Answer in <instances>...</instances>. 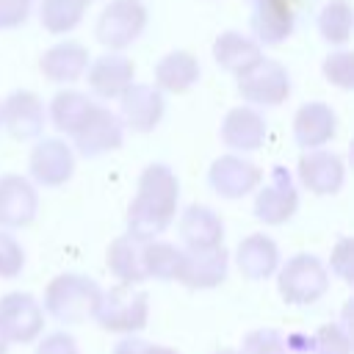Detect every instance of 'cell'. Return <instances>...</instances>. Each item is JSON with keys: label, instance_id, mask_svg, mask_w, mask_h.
<instances>
[{"label": "cell", "instance_id": "obj_26", "mask_svg": "<svg viewBox=\"0 0 354 354\" xmlns=\"http://www.w3.org/2000/svg\"><path fill=\"white\" fill-rule=\"evenodd\" d=\"M196 80H199V61H196L191 53H185V50H171V53H166V55L155 64V83H158V91L166 88V91L183 94V91H188Z\"/></svg>", "mask_w": 354, "mask_h": 354}, {"label": "cell", "instance_id": "obj_10", "mask_svg": "<svg viewBox=\"0 0 354 354\" xmlns=\"http://www.w3.org/2000/svg\"><path fill=\"white\" fill-rule=\"evenodd\" d=\"M36 210H39V196L30 180L19 174L0 177V227L3 230L28 227L36 218Z\"/></svg>", "mask_w": 354, "mask_h": 354}, {"label": "cell", "instance_id": "obj_13", "mask_svg": "<svg viewBox=\"0 0 354 354\" xmlns=\"http://www.w3.org/2000/svg\"><path fill=\"white\" fill-rule=\"evenodd\" d=\"M122 144V119L102 105H94L83 127L75 133V147L86 158H97Z\"/></svg>", "mask_w": 354, "mask_h": 354}, {"label": "cell", "instance_id": "obj_32", "mask_svg": "<svg viewBox=\"0 0 354 354\" xmlns=\"http://www.w3.org/2000/svg\"><path fill=\"white\" fill-rule=\"evenodd\" d=\"M238 351L241 354H293L288 346V337L279 329H268V326L246 332Z\"/></svg>", "mask_w": 354, "mask_h": 354}, {"label": "cell", "instance_id": "obj_3", "mask_svg": "<svg viewBox=\"0 0 354 354\" xmlns=\"http://www.w3.org/2000/svg\"><path fill=\"white\" fill-rule=\"evenodd\" d=\"M94 321L105 332L124 335V337L136 335L149 321V296L130 285H113V288L102 290Z\"/></svg>", "mask_w": 354, "mask_h": 354}, {"label": "cell", "instance_id": "obj_12", "mask_svg": "<svg viewBox=\"0 0 354 354\" xmlns=\"http://www.w3.org/2000/svg\"><path fill=\"white\" fill-rule=\"evenodd\" d=\"M0 124L17 138H36L44 130V102L33 91H14L0 105Z\"/></svg>", "mask_w": 354, "mask_h": 354}, {"label": "cell", "instance_id": "obj_37", "mask_svg": "<svg viewBox=\"0 0 354 354\" xmlns=\"http://www.w3.org/2000/svg\"><path fill=\"white\" fill-rule=\"evenodd\" d=\"M113 354H180V351L177 348H169V346L149 343V340L136 337V335H127V337H122L113 346Z\"/></svg>", "mask_w": 354, "mask_h": 354}, {"label": "cell", "instance_id": "obj_4", "mask_svg": "<svg viewBox=\"0 0 354 354\" xmlns=\"http://www.w3.org/2000/svg\"><path fill=\"white\" fill-rule=\"evenodd\" d=\"M277 288L288 304H315L329 290V271L315 254H293L277 268Z\"/></svg>", "mask_w": 354, "mask_h": 354}, {"label": "cell", "instance_id": "obj_19", "mask_svg": "<svg viewBox=\"0 0 354 354\" xmlns=\"http://www.w3.org/2000/svg\"><path fill=\"white\" fill-rule=\"evenodd\" d=\"M266 119L254 108H232L221 122V141L238 152H254L266 141Z\"/></svg>", "mask_w": 354, "mask_h": 354}, {"label": "cell", "instance_id": "obj_8", "mask_svg": "<svg viewBox=\"0 0 354 354\" xmlns=\"http://www.w3.org/2000/svg\"><path fill=\"white\" fill-rule=\"evenodd\" d=\"M227 268H230V254L224 246L183 249L180 268H177L174 279L191 290H207V288H216L227 279Z\"/></svg>", "mask_w": 354, "mask_h": 354}, {"label": "cell", "instance_id": "obj_39", "mask_svg": "<svg viewBox=\"0 0 354 354\" xmlns=\"http://www.w3.org/2000/svg\"><path fill=\"white\" fill-rule=\"evenodd\" d=\"M213 354H241L238 348H218V351H213Z\"/></svg>", "mask_w": 354, "mask_h": 354}, {"label": "cell", "instance_id": "obj_38", "mask_svg": "<svg viewBox=\"0 0 354 354\" xmlns=\"http://www.w3.org/2000/svg\"><path fill=\"white\" fill-rule=\"evenodd\" d=\"M30 14V0H0V30L19 28Z\"/></svg>", "mask_w": 354, "mask_h": 354}, {"label": "cell", "instance_id": "obj_1", "mask_svg": "<svg viewBox=\"0 0 354 354\" xmlns=\"http://www.w3.org/2000/svg\"><path fill=\"white\" fill-rule=\"evenodd\" d=\"M180 183L166 163H149L138 177V191L127 207V232L130 238L147 243L158 241L169 230L177 213Z\"/></svg>", "mask_w": 354, "mask_h": 354}, {"label": "cell", "instance_id": "obj_22", "mask_svg": "<svg viewBox=\"0 0 354 354\" xmlns=\"http://www.w3.org/2000/svg\"><path fill=\"white\" fill-rule=\"evenodd\" d=\"M335 130H337V119L326 102H307L299 108L293 119V138L307 152L324 147L335 136Z\"/></svg>", "mask_w": 354, "mask_h": 354}, {"label": "cell", "instance_id": "obj_34", "mask_svg": "<svg viewBox=\"0 0 354 354\" xmlns=\"http://www.w3.org/2000/svg\"><path fill=\"white\" fill-rule=\"evenodd\" d=\"M324 77L340 88H351V80H354V61H351V53L348 50H337V53H329L324 58Z\"/></svg>", "mask_w": 354, "mask_h": 354}, {"label": "cell", "instance_id": "obj_31", "mask_svg": "<svg viewBox=\"0 0 354 354\" xmlns=\"http://www.w3.org/2000/svg\"><path fill=\"white\" fill-rule=\"evenodd\" d=\"M310 354H351V335L343 324H324L310 337Z\"/></svg>", "mask_w": 354, "mask_h": 354}, {"label": "cell", "instance_id": "obj_33", "mask_svg": "<svg viewBox=\"0 0 354 354\" xmlns=\"http://www.w3.org/2000/svg\"><path fill=\"white\" fill-rule=\"evenodd\" d=\"M22 268H25V249L11 232L0 230V279H14L22 274Z\"/></svg>", "mask_w": 354, "mask_h": 354}, {"label": "cell", "instance_id": "obj_28", "mask_svg": "<svg viewBox=\"0 0 354 354\" xmlns=\"http://www.w3.org/2000/svg\"><path fill=\"white\" fill-rule=\"evenodd\" d=\"M180 254H183V249H177L169 241H147L141 249L147 279H160V282L174 279L177 268H180Z\"/></svg>", "mask_w": 354, "mask_h": 354}, {"label": "cell", "instance_id": "obj_5", "mask_svg": "<svg viewBox=\"0 0 354 354\" xmlns=\"http://www.w3.org/2000/svg\"><path fill=\"white\" fill-rule=\"evenodd\" d=\"M0 332L6 343H36L44 332V310L41 304L22 290H11L0 299Z\"/></svg>", "mask_w": 354, "mask_h": 354}, {"label": "cell", "instance_id": "obj_11", "mask_svg": "<svg viewBox=\"0 0 354 354\" xmlns=\"http://www.w3.org/2000/svg\"><path fill=\"white\" fill-rule=\"evenodd\" d=\"M260 169L246 160V158H238V155H221L218 160H213L210 171H207V183L210 188L224 196V199H241L246 196L249 191L257 188L260 183Z\"/></svg>", "mask_w": 354, "mask_h": 354}, {"label": "cell", "instance_id": "obj_21", "mask_svg": "<svg viewBox=\"0 0 354 354\" xmlns=\"http://www.w3.org/2000/svg\"><path fill=\"white\" fill-rule=\"evenodd\" d=\"M133 72L136 66L127 55L108 53V55H100L88 66V86L97 97L113 100V97H122L133 86Z\"/></svg>", "mask_w": 354, "mask_h": 354}, {"label": "cell", "instance_id": "obj_25", "mask_svg": "<svg viewBox=\"0 0 354 354\" xmlns=\"http://www.w3.org/2000/svg\"><path fill=\"white\" fill-rule=\"evenodd\" d=\"M213 58L221 69L232 72V75H243L254 61L263 58L260 44L238 30H227L213 41Z\"/></svg>", "mask_w": 354, "mask_h": 354}, {"label": "cell", "instance_id": "obj_35", "mask_svg": "<svg viewBox=\"0 0 354 354\" xmlns=\"http://www.w3.org/2000/svg\"><path fill=\"white\" fill-rule=\"evenodd\" d=\"M329 266H332L335 277H340L343 282H351V277H354V243H351V238H340L335 243Z\"/></svg>", "mask_w": 354, "mask_h": 354}, {"label": "cell", "instance_id": "obj_20", "mask_svg": "<svg viewBox=\"0 0 354 354\" xmlns=\"http://www.w3.org/2000/svg\"><path fill=\"white\" fill-rule=\"evenodd\" d=\"M180 241L185 249H213L224 246V224L207 205H188L180 216Z\"/></svg>", "mask_w": 354, "mask_h": 354}, {"label": "cell", "instance_id": "obj_15", "mask_svg": "<svg viewBox=\"0 0 354 354\" xmlns=\"http://www.w3.org/2000/svg\"><path fill=\"white\" fill-rule=\"evenodd\" d=\"M346 169L343 160L335 152L326 149H310L307 155H301L299 160V180L307 191L326 196V194H337L343 185Z\"/></svg>", "mask_w": 354, "mask_h": 354}, {"label": "cell", "instance_id": "obj_7", "mask_svg": "<svg viewBox=\"0 0 354 354\" xmlns=\"http://www.w3.org/2000/svg\"><path fill=\"white\" fill-rule=\"evenodd\" d=\"M238 94L252 105H279L290 94V77L279 61L260 58L238 75Z\"/></svg>", "mask_w": 354, "mask_h": 354}, {"label": "cell", "instance_id": "obj_9", "mask_svg": "<svg viewBox=\"0 0 354 354\" xmlns=\"http://www.w3.org/2000/svg\"><path fill=\"white\" fill-rule=\"evenodd\" d=\"M299 207V194L296 185L288 174L285 166H274L271 169V180L266 188H260L257 199H254V216L263 224H285L288 218H293Z\"/></svg>", "mask_w": 354, "mask_h": 354}, {"label": "cell", "instance_id": "obj_2", "mask_svg": "<svg viewBox=\"0 0 354 354\" xmlns=\"http://www.w3.org/2000/svg\"><path fill=\"white\" fill-rule=\"evenodd\" d=\"M102 288L86 274H58L44 288V313L61 324H83L94 318Z\"/></svg>", "mask_w": 354, "mask_h": 354}, {"label": "cell", "instance_id": "obj_36", "mask_svg": "<svg viewBox=\"0 0 354 354\" xmlns=\"http://www.w3.org/2000/svg\"><path fill=\"white\" fill-rule=\"evenodd\" d=\"M33 354H80L77 351V340L66 332H50L36 343Z\"/></svg>", "mask_w": 354, "mask_h": 354}, {"label": "cell", "instance_id": "obj_42", "mask_svg": "<svg viewBox=\"0 0 354 354\" xmlns=\"http://www.w3.org/2000/svg\"><path fill=\"white\" fill-rule=\"evenodd\" d=\"M86 3H91V0H86Z\"/></svg>", "mask_w": 354, "mask_h": 354}, {"label": "cell", "instance_id": "obj_17", "mask_svg": "<svg viewBox=\"0 0 354 354\" xmlns=\"http://www.w3.org/2000/svg\"><path fill=\"white\" fill-rule=\"evenodd\" d=\"M235 266L246 279H268L279 268V246L263 232L246 235L235 249Z\"/></svg>", "mask_w": 354, "mask_h": 354}, {"label": "cell", "instance_id": "obj_23", "mask_svg": "<svg viewBox=\"0 0 354 354\" xmlns=\"http://www.w3.org/2000/svg\"><path fill=\"white\" fill-rule=\"evenodd\" d=\"M39 69L53 83H75L88 69V53L80 41H61L53 44L41 58Z\"/></svg>", "mask_w": 354, "mask_h": 354}, {"label": "cell", "instance_id": "obj_24", "mask_svg": "<svg viewBox=\"0 0 354 354\" xmlns=\"http://www.w3.org/2000/svg\"><path fill=\"white\" fill-rule=\"evenodd\" d=\"M141 249H144V243L130 238V235H119V238L111 241V246L105 252V263H108V271L119 279V285L136 288L147 279Z\"/></svg>", "mask_w": 354, "mask_h": 354}, {"label": "cell", "instance_id": "obj_41", "mask_svg": "<svg viewBox=\"0 0 354 354\" xmlns=\"http://www.w3.org/2000/svg\"><path fill=\"white\" fill-rule=\"evenodd\" d=\"M252 3H260V0H252Z\"/></svg>", "mask_w": 354, "mask_h": 354}, {"label": "cell", "instance_id": "obj_16", "mask_svg": "<svg viewBox=\"0 0 354 354\" xmlns=\"http://www.w3.org/2000/svg\"><path fill=\"white\" fill-rule=\"evenodd\" d=\"M122 119L136 133H149L163 119V94L155 86L133 83L122 97Z\"/></svg>", "mask_w": 354, "mask_h": 354}, {"label": "cell", "instance_id": "obj_18", "mask_svg": "<svg viewBox=\"0 0 354 354\" xmlns=\"http://www.w3.org/2000/svg\"><path fill=\"white\" fill-rule=\"evenodd\" d=\"M296 0H260L254 3L252 30L263 44H279L293 33Z\"/></svg>", "mask_w": 354, "mask_h": 354}, {"label": "cell", "instance_id": "obj_40", "mask_svg": "<svg viewBox=\"0 0 354 354\" xmlns=\"http://www.w3.org/2000/svg\"><path fill=\"white\" fill-rule=\"evenodd\" d=\"M8 351V343H6V337H3V332H0V354H6Z\"/></svg>", "mask_w": 354, "mask_h": 354}, {"label": "cell", "instance_id": "obj_29", "mask_svg": "<svg viewBox=\"0 0 354 354\" xmlns=\"http://www.w3.org/2000/svg\"><path fill=\"white\" fill-rule=\"evenodd\" d=\"M86 6H88L86 0H41L39 19H41L44 30L66 33V30L80 25V19L86 14Z\"/></svg>", "mask_w": 354, "mask_h": 354}, {"label": "cell", "instance_id": "obj_27", "mask_svg": "<svg viewBox=\"0 0 354 354\" xmlns=\"http://www.w3.org/2000/svg\"><path fill=\"white\" fill-rule=\"evenodd\" d=\"M94 111V102L80 91H58L50 102V119L61 133H77L88 113Z\"/></svg>", "mask_w": 354, "mask_h": 354}, {"label": "cell", "instance_id": "obj_30", "mask_svg": "<svg viewBox=\"0 0 354 354\" xmlns=\"http://www.w3.org/2000/svg\"><path fill=\"white\" fill-rule=\"evenodd\" d=\"M351 6L348 0H329L318 14V30L329 44H346L351 39Z\"/></svg>", "mask_w": 354, "mask_h": 354}, {"label": "cell", "instance_id": "obj_6", "mask_svg": "<svg viewBox=\"0 0 354 354\" xmlns=\"http://www.w3.org/2000/svg\"><path fill=\"white\" fill-rule=\"evenodd\" d=\"M147 25V8L141 0H111L97 19V39L108 50L130 47Z\"/></svg>", "mask_w": 354, "mask_h": 354}, {"label": "cell", "instance_id": "obj_14", "mask_svg": "<svg viewBox=\"0 0 354 354\" xmlns=\"http://www.w3.org/2000/svg\"><path fill=\"white\" fill-rule=\"evenodd\" d=\"M75 171V155L61 138H44L30 152V177L39 185H64Z\"/></svg>", "mask_w": 354, "mask_h": 354}]
</instances>
